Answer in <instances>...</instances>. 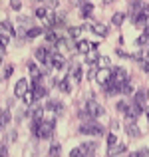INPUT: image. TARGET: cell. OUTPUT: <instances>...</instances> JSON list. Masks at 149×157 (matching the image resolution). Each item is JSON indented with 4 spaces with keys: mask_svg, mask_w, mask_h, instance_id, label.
<instances>
[{
    "mask_svg": "<svg viewBox=\"0 0 149 157\" xmlns=\"http://www.w3.org/2000/svg\"><path fill=\"white\" fill-rule=\"evenodd\" d=\"M42 113H44V107H40V105H34L30 109V115L34 121H42Z\"/></svg>",
    "mask_w": 149,
    "mask_h": 157,
    "instance_id": "d6986e66",
    "label": "cell"
},
{
    "mask_svg": "<svg viewBox=\"0 0 149 157\" xmlns=\"http://www.w3.org/2000/svg\"><path fill=\"white\" fill-rule=\"evenodd\" d=\"M99 64H97V68H109V58L107 56H99Z\"/></svg>",
    "mask_w": 149,
    "mask_h": 157,
    "instance_id": "1f68e13d",
    "label": "cell"
},
{
    "mask_svg": "<svg viewBox=\"0 0 149 157\" xmlns=\"http://www.w3.org/2000/svg\"><path fill=\"white\" fill-rule=\"evenodd\" d=\"M127 109H129V105H127L125 101H119V104H117V111H121V113H125Z\"/></svg>",
    "mask_w": 149,
    "mask_h": 157,
    "instance_id": "f35d334b",
    "label": "cell"
},
{
    "mask_svg": "<svg viewBox=\"0 0 149 157\" xmlns=\"http://www.w3.org/2000/svg\"><path fill=\"white\" fill-rule=\"evenodd\" d=\"M143 4H145V2H141V0H131V4H129V18L131 20H133L139 12H141Z\"/></svg>",
    "mask_w": 149,
    "mask_h": 157,
    "instance_id": "ba28073f",
    "label": "cell"
},
{
    "mask_svg": "<svg viewBox=\"0 0 149 157\" xmlns=\"http://www.w3.org/2000/svg\"><path fill=\"white\" fill-rule=\"evenodd\" d=\"M96 76H97V64L88 72V80H96Z\"/></svg>",
    "mask_w": 149,
    "mask_h": 157,
    "instance_id": "8d00e7d4",
    "label": "cell"
},
{
    "mask_svg": "<svg viewBox=\"0 0 149 157\" xmlns=\"http://www.w3.org/2000/svg\"><path fill=\"white\" fill-rule=\"evenodd\" d=\"M147 98H149V92H147V90L145 88H139L137 90V94H135V104H139V105H143V107H145V104H147Z\"/></svg>",
    "mask_w": 149,
    "mask_h": 157,
    "instance_id": "9c48e42d",
    "label": "cell"
},
{
    "mask_svg": "<svg viewBox=\"0 0 149 157\" xmlns=\"http://www.w3.org/2000/svg\"><path fill=\"white\" fill-rule=\"evenodd\" d=\"M80 32H82V28H70V36H72V38H78Z\"/></svg>",
    "mask_w": 149,
    "mask_h": 157,
    "instance_id": "ab89813d",
    "label": "cell"
},
{
    "mask_svg": "<svg viewBox=\"0 0 149 157\" xmlns=\"http://www.w3.org/2000/svg\"><path fill=\"white\" fill-rule=\"evenodd\" d=\"M111 70H113L111 78H113L115 86H117L119 94H121V88H123V84H125V82H129V74L125 72V68H111Z\"/></svg>",
    "mask_w": 149,
    "mask_h": 157,
    "instance_id": "277c9868",
    "label": "cell"
},
{
    "mask_svg": "<svg viewBox=\"0 0 149 157\" xmlns=\"http://www.w3.org/2000/svg\"><path fill=\"white\" fill-rule=\"evenodd\" d=\"M147 32H149V30H147Z\"/></svg>",
    "mask_w": 149,
    "mask_h": 157,
    "instance_id": "f5cc1de1",
    "label": "cell"
},
{
    "mask_svg": "<svg viewBox=\"0 0 149 157\" xmlns=\"http://www.w3.org/2000/svg\"><path fill=\"white\" fill-rule=\"evenodd\" d=\"M92 12H94V4L92 2H82V8H80V14H82V18H90L92 16Z\"/></svg>",
    "mask_w": 149,
    "mask_h": 157,
    "instance_id": "9a60e30c",
    "label": "cell"
},
{
    "mask_svg": "<svg viewBox=\"0 0 149 157\" xmlns=\"http://www.w3.org/2000/svg\"><path fill=\"white\" fill-rule=\"evenodd\" d=\"M10 8L12 10H20V8H22V2H20V0H10Z\"/></svg>",
    "mask_w": 149,
    "mask_h": 157,
    "instance_id": "74e56055",
    "label": "cell"
},
{
    "mask_svg": "<svg viewBox=\"0 0 149 157\" xmlns=\"http://www.w3.org/2000/svg\"><path fill=\"white\" fill-rule=\"evenodd\" d=\"M58 88H60V92H64V94H70V90H72V86H70L68 78H62V80L58 82Z\"/></svg>",
    "mask_w": 149,
    "mask_h": 157,
    "instance_id": "44dd1931",
    "label": "cell"
},
{
    "mask_svg": "<svg viewBox=\"0 0 149 157\" xmlns=\"http://www.w3.org/2000/svg\"><path fill=\"white\" fill-rule=\"evenodd\" d=\"M121 94H123V96H131V94H133V86H131V82H125V84H123Z\"/></svg>",
    "mask_w": 149,
    "mask_h": 157,
    "instance_id": "83f0119b",
    "label": "cell"
},
{
    "mask_svg": "<svg viewBox=\"0 0 149 157\" xmlns=\"http://www.w3.org/2000/svg\"><path fill=\"white\" fill-rule=\"evenodd\" d=\"M52 68L54 70H64L66 68V58L62 56L60 52H54V56H52Z\"/></svg>",
    "mask_w": 149,
    "mask_h": 157,
    "instance_id": "5b68a950",
    "label": "cell"
},
{
    "mask_svg": "<svg viewBox=\"0 0 149 157\" xmlns=\"http://www.w3.org/2000/svg\"><path fill=\"white\" fill-rule=\"evenodd\" d=\"M80 133L82 135H94V137H99V135L105 133L103 125H99L97 121H88V123H82L80 125Z\"/></svg>",
    "mask_w": 149,
    "mask_h": 157,
    "instance_id": "6da1fadb",
    "label": "cell"
},
{
    "mask_svg": "<svg viewBox=\"0 0 149 157\" xmlns=\"http://www.w3.org/2000/svg\"><path fill=\"white\" fill-rule=\"evenodd\" d=\"M82 151H84V155H94L97 151V143L96 141H86V143H82Z\"/></svg>",
    "mask_w": 149,
    "mask_h": 157,
    "instance_id": "4fadbf2b",
    "label": "cell"
},
{
    "mask_svg": "<svg viewBox=\"0 0 149 157\" xmlns=\"http://www.w3.org/2000/svg\"><path fill=\"white\" fill-rule=\"evenodd\" d=\"M147 42H149V32L145 30V32H143V34L137 38V46H145Z\"/></svg>",
    "mask_w": 149,
    "mask_h": 157,
    "instance_id": "f1b7e54d",
    "label": "cell"
},
{
    "mask_svg": "<svg viewBox=\"0 0 149 157\" xmlns=\"http://www.w3.org/2000/svg\"><path fill=\"white\" fill-rule=\"evenodd\" d=\"M2 62H4V52L0 50V66H2Z\"/></svg>",
    "mask_w": 149,
    "mask_h": 157,
    "instance_id": "c3c4849f",
    "label": "cell"
},
{
    "mask_svg": "<svg viewBox=\"0 0 149 157\" xmlns=\"http://www.w3.org/2000/svg\"><path fill=\"white\" fill-rule=\"evenodd\" d=\"M32 94H34V100H42V98L48 96V88L44 84H36L32 86Z\"/></svg>",
    "mask_w": 149,
    "mask_h": 157,
    "instance_id": "52a82bcc",
    "label": "cell"
},
{
    "mask_svg": "<svg viewBox=\"0 0 149 157\" xmlns=\"http://www.w3.org/2000/svg\"><path fill=\"white\" fill-rule=\"evenodd\" d=\"M28 70H30V74L34 78H40V76H42V74H40V70H38V64H34V62H30V64H28Z\"/></svg>",
    "mask_w": 149,
    "mask_h": 157,
    "instance_id": "4316f807",
    "label": "cell"
},
{
    "mask_svg": "<svg viewBox=\"0 0 149 157\" xmlns=\"http://www.w3.org/2000/svg\"><path fill=\"white\" fill-rule=\"evenodd\" d=\"M111 74H113V70H111V68H97V82H99V84H105V82L107 80H109V78H111Z\"/></svg>",
    "mask_w": 149,
    "mask_h": 157,
    "instance_id": "8992f818",
    "label": "cell"
},
{
    "mask_svg": "<svg viewBox=\"0 0 149 157\" xmlns=\"http://www.w3.org/2000/svg\"><path fill=\"white\" fill-rule=\"evenodd\" d=\"M141 14L145 16V18L149 20V4H143V8H141Z\"/></svg>",
    "mask_w": 149,
    "mask_h": 157,
    "instance_id": "ee69618b",
    "label": "cell"
},
{
    "mask_svg": "<svg viewBox=\"0 0 149 157\" xmlns=\"http://www.w3.org/2000/svg\"><path fill=\"white\" fill-rule=\"evenodd\" d=\"M125 151H127V145L117 141L113 147H109V149H107V155H119V153H125Z\"/></svg>",
    "mask_w": 149,
    "mask_h": 157,
    "instance_id": "5bb4252c",
    "label": "cell"
},
{
    "mask_svg": "<svg viewBox=\"0 0 149 157\" xmlns=\"http://www.w3.org/2000/svg\"><path fill=\"white\" fill-rule=\"evenodd\" d=\"M54 127H56V119H50V121H40L38 125V139H50L54 133Z\"/></svg>",
    "mask_w": 149,
    "mask_h": 157,
    "instance_id": "7a4b0ae2",
    "label": "cell"
},
{
    "mask_svg": "<svg viewBox=\"0 0 149 157\" xmlns=\"http://www.w3.org/2000/svg\"><path fill=\"white\" fill-rule=\"evenodd\" d=\"M60 105V101H56V100H50L48 104H46V107H44V109L46 111H54V113H56V107Z\"/></svg>",
    "mask_w": 149,
    "mask_h": 157,
    "instance_id": "f546056e",
    "label": "cell"
},
{
    "mask_svg": "<svg viewBox=\"0 0 149 157\" xmlns=\"http://www.w3.org/2000/svg\"><path fill=\"white\" fill-rule=\"evenodd\" d=\"M131 155H133V157H147L149 155V149H147V147H141L139 151H135V153H131Z\"/></svg>",
    "mask_w": 149,
    "mask_h": 157,
    "instance_id": "e575fe53",
    "label": "cell"
},
{
    "mask_svg": "<svg viewBox=\"0 0 149 157\" xmlns=\"http://www.w3.org/2000/svg\"><path fill=\"white\" fill-rule=\"evenodd\" d=\"M123 20H125V14H123V12H115V14L111 16V22H113V26H121Z\"/></svg>",
    "mask_w": 149,
    "mask_h": 157,
    "instance_id": "7402d4cb",
    "label": "cell"
},
{
    "mask_svg": "<svg viewBox=\"0 0 149 157\" xmlns=\"http://www.w3.org/2000/svg\"><path fill=\"white\" fill-rule=\"evenodd\" d=\"M26 92H28V82H26V80H18V84L14 86V94H16V98H22Z\"/></svg>",
    "mask_w": 149,
    "mask_h": 157,
    "instance_id": "8fae6325",
    "label": "cell"
},
{
    "mask_svg": "<svg viewBox=\"0 0 149 157\" xmlns=\"http://www.w3.org/2000/svg\"><path fill=\"white\" fill-rule=\"evenodd\" d=\"M109 127H111V131H115V129H119V121H117V119H111V123H109Z\"/></svg>",
    "mask_w": 149,
    "mask_h": 157,
    "instance_id": "f6af8a7d",
    "label": "cell"
},
{
    "mask_svg": "<svg viewBox=\"0 0 149 157\" xmlns=\"http://www.w3.org/2000/svg\"><path fill=\"white\" fill-rule=\"evenodd\" d=\"M10 76H12V66H6V70H4V80L10 78Z\"/></svg>",
    "mask_w": 149,
    "mask_h": 157,
    "instance_id": "bcb514c9",
    "label": "cell"
},
{
    "mask_svg": "<svg viewBox=\"0 0 149 157\" xmlns=\"http://www.w3.org/2000/svg\"><path fill=\"white\" fill-rule=\"evenodd\" d=\"M10 119H12V115H10V111H8V109H2V111H0V123H2V127L8 125V123H10Z\"/></svg>",
    "mask_w": 149,
    "mask_h": 157,
    "instance_id": "603a6c76",
    "label": "cell"
},
{
    "mask_svg": "<svg viewBox=\"0 0 149 157\" xmlns=\"http://www.w3.org/2000/svg\"><path fill=\"white\" fill-rule=\"evenodd\" d=\"M70 155H72V157H78V155H84V151H82V147H76V149L70 151Z\"/></svg>",
    "mask_w": 149,
    "mask_h": 157,
    "instance_id": "b9f144b4",
    "label": "cell"
},
{
    "mask_svg": "<svg viewBox=\"0 0 149 157\" xmlns=\"http://www.w3.org/2000/svg\"><path fill=\"white\" fill-rule=\"evenodd\" d=\"M145 111H147V119H149V105H145Z\"/></svg>",
    "mask_w": 149,
    "mask_h": 157,
    "instance_id": "681fc988",
    "label": "cell"
},
{
    "mask_svg": "<svg viewBox=\"0 0 149 157\" xmlns=\"http://www.w3.org/2000/svg\"><path fill=\"white\" fill-rule=\"evenodd\" d=\"M70 76H72L76 82H82V76H84V72H82V66H80V64H74L72 68H70Z\"/></svg>",
    "mask_w": 149,
    "mask_h": 157,
    "instance_id": "e0dca14e",
    "label": "cell"
},
{
    "mask_svg": "<svg viewBox=\"0 0 149 157\" xmlns=\"http://www.w3.org/2000/svg\"><path fill=\"white\" fill-rule=\"evenodd\" d=\"M115 143H117V137H115V133H113V131H111V133H107V149H109V147H113Z\"/></svg>",
    "mask_w": 149,
    "mask_h": 157,
    "instance_id": "4dcf8cb0",
    "label": "cell"
},
{
    "mask_svg": "<svg viewBox=\"0 0 149 157\" xmlns=\"http://www.w3.org/2000/svg\"><path fill=\"white\" fill-rule=\"evenodd\" d=\"M145 30H149V20H147V24H145Z\"/></svg>",
    "mask_w": 149,
    "mask_h": 157,
    "instance_id": "f907efd6",
    "label": "cell"
},
{
    "mask_svg": "<svg viewBox=\"0 0 149 157\" xmlns=\"http://www.w3.org/2000/svg\"><path fill=\"white\" fill-rule=\"evenodd\" d=\"M60 153H62V145H60V143H52L50 149H48V155L56 157V155H60Z\"/></svg>",
    "mask_w": 149,
    "mask_h": 157,
    "instance_id": "cb8c5ba5",
    "label": "cell"
},
{
    "mask_svg": "<svg viewBox=\"0 0 149 157\" xmlns=\"http://www.w3.org/2000/svg\"><path fill=\"white\" fill-rule=\"evenodd\" d=\"M8 42H10V38H8V34H0V50L8 46Z\"/></svg>",
    "mask_w": 149,
    "mask_h": 157,
    "instance_id": "836d02e7",
    "label": "cell"
},
{
    "mask_svg": "<svg viewBox=\"0 0 149 157\" xmlns=\"http://www.w3.org/2000/svg\"><path fill=\"white\" fill-rule=\"evenodd\" d=\"M97 60H99V54H97V48H92L88 54H86V64H92V66H96L97 64Z\"/></svg>",
    "mask_w": 149,
    "mask_h": 157,
    "instance_id": "2e32d148",
    "label": "cell"
},
{
    "mask_svg": "<svg viewBox=\"0 0 149 157\" xmlns=\"http://www.w3.org/2000/svg\"><path fill=\"white\" fill-rule=\"evenodd\" d=\"M76 50L82 52V54H88L92 50V42H88V40H80V42L76 44Z\"/></svg>",
    "mask_w": 149,
    "mask_h": 157,
    "instance_id": "ac0fdd59",
    "label": "cell"
},
{
    "mask_svg": "<svg viewBox=\"0 0 149 157\" xmlns=\"http://www.w3.org/2000/svg\"><path fill=\"white\" fill-rule=\"evenodd\" d=\"M46 16H48V10H46V8H38V10H36V18L46 20Z\"/></svg>",
    "mask_w": 149,
    "mask_h": 157,
    "instance_id": "d6a6232c",
    "label": "cell"
},
{
    "mask_svg": "<svg viewBox=\"0 0 149 157\" xmlns=\"http://www.w3.org/2000/svg\"><path fill=\"white\" fill-rule=\"evenodd\" d=\"M86 109H88V113L92 115V119H97V117H101L105 111H103V107L97 104L96 100H94V94H90V100L86 101Z\"/></svg>",
    "mask_w": 149,
    "mask_h": 157,
    "instance_id": "3957f363",
    "label": "cell"
},
{
    "mask_svg": "<svg viewBox=\"0 0 149 157\" xmlns=\"http://www.w3.org/2000/svg\"><path fill=\"white\" fill-rule=\"evenodd\" d=\"M92 32H94V34H97V36H101V38H105V36L109 34V28H107L105 24L97 22V24H94V26H92Z\"/></svg>",
    "mask_w": 149,
    "mask_h": 157,
    "instance_id": "30bf717a",
    "label": "cell"
},
{
    "mask_svg": "<svg viewBox=\"0 0 149 157\" xmlns=\"http://www.w3.org/2000/svg\"><path fill=\"white\" fill-rule=\"evenodd\" d=\"M139 68H141L143 72H149V60H143V62H139Z\"/></svg>",
    "mask_w": 149,
    "mask_h": 157,
    "instance_id": "7bdbcfd3",
    "label": "cell"
},
{
    "mask_svg": "<svg viewBox=\"0 0 149 157\" xmlns=\"http://www.w3.org/2000/svg\"><path fill=\"white\" fill-rule=\"evenodd\" d=\"M125 133L129 135V137H139V135H141V131H139V127L135 125V121H127V125H125Z\"/></svg>",
    "mask_w": 149,
    "mask_h": 157,
    "instance_id": "7c38bea8",
    "label": "cell"
},
{
    "mask_svg": "<svg viewBox=\"0 0 149 157\" xmlns=\"http://www.w3.org/2000/svg\"><path fill=\"white\" fill-rule=\"evenodd\" d=\"M22 100H24V104H32V101H34V94H32V92H26L22 96Z\"/></svg>",
    "mask_w": 149,
    "mask_h": 157,
    "instance_id": "d590c367",
    "label": "cell"
},
{
    "mask_svg": "<svg viewBox=\"0 0 149 157\" xmlns=\"http://www.w3.org/2000/svg\"><path fill=\"white\" fill-rule=\"evenodd\" d=\"M8 153V149H6V145H0V155H6Z\"/></svg>",
    "mask_w": 149,
    "mask_h": 157,
    "instance_id": "7dc6e473",
    "label": "cell"
},
{
    "mask_svg": "<svg viewBox=\"0 0 149 157\" xmlns=\"http://www.w3.org/2000/svg\"><path fill=\"white\" fill-rule=\"evenodd\" d=\"M44 36H46V40H48V42H52V44H56L58 40H60V38H58V36H56V32L52 30V28H50V30H46V32H44Z\"/></svg>",
    "mask_w": 149,
    "mask_h": 157,
    "instance_id": "484cf974",
    "label": "cell"
},
{
    "mask_svg": "<svg viewBox=\"0 0 149 157\" xmlns=\"http://www.w3.org/2000/svg\"><path fill=\"white\" fill-rule=\"evenodd\" d=\"M0 28H2V30L6 32V34H12V36H16V30H14V28H12V24L8 22V20H4V22L0 24Z\"/></svg>",
    "mask_w": 149,
    "mask_h": 157,
    "instance_id": "d4e9b609",
    "label": "cell"
},
{
    "mask_svg": "<svg viewBox=\"0 0 149 157\" xmlns=\"http://www.w3.org/2000/svg\"><path fill=\"white\" fill-rule=\"evenodd\" d=\"M105 2H107V4H111V2H115V0H105Z\"/></svg>",
    "mask_w": 149,
    "mask_h": 157,
    "instance_id": "816d5d0a",
    "label": "cell"
},
{
    "mask_svg": "<svg viewBox=\"0 0 149 157\" xmlns=\"http://www.w3.org/2000/svg\"><path fill=\"white\" fill-rule=\"evenodd\" d=\"M42 34H44V30L38 28V26H32V28L26 30V38H38V36H42Z\"/></svg>",
    "mask_w": 149,
    "mask_h": 157,
    "instance_id": "ffe728a7",
    "label": "cell"
},
{
    "mask_svg": "<svg viewBox=\"0 0 149 157\" xmlns=\"http://www.w3.org/2000/svg\"><path fill=\"white\" fill-rule=\"evenodd\" d=\"M34 2H46L48 6H52V8L58 6V0H34Z\"/></svg>",
    "mask_w": 149,
    "mask_h": 157,
    "instance_id": "60d3db41",
    "label": "cell"
}]
</instances>
